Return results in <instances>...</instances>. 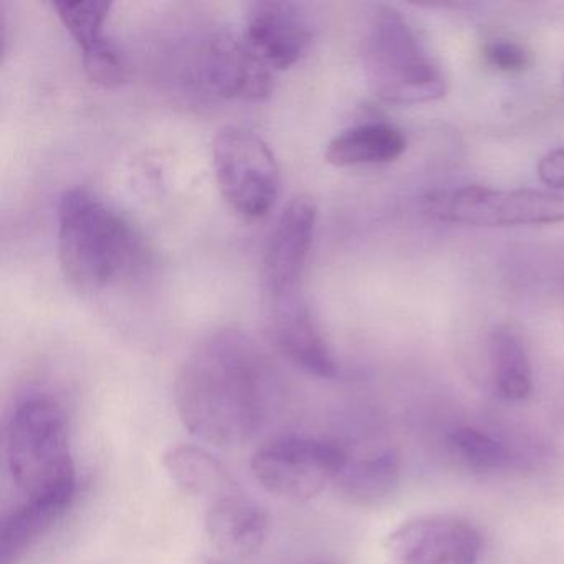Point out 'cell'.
<instances>
[{"label": "cell", "mask_w": 564, "mask_h": 564, "mask_svg": "<svg viewBox=\"0 0 564 564\" xmlns=\"http://www.w3.org/2000/svg\"><path fill=\"white\" fill-rule=\"evenodd\" d=\"M275 399V375L246 333L223 329L204 338L174 384L177 414L191 434L217 447H237L262 429Z\"/></svg>", "instance_id": "cell-1"}, {"label": "cell", "mask_w": 564, "mask_h": 564, "mask_svg": "<svg viewBox=\"0 0 564 564\" xmlns=\"http://www.w3.org/2000/svg\"><path fill=\"white\" fill-rule=\"evenodd\" d=\"M4 460L22 501L74 503L77 471L64 405L48 392H28L15 401L4 429Z\"/></svg>", "instance_id": "cell-2"}, {"label": "cell", "mask_w": 564, "mask_h": 564, "mask_svg": "<svg viewBox=\"0 0 564 564\" xmlns=\"http://www.w3.org/2000/svg\"><path fill=\"white\" fill-rule=\"evenodd\" d=\"M58 262L80 290L105 289L133 269L140 242L130 223L91 191L64 193L57 210Z\"/></svg>", "instance_id": "cell-3"}, {"label": "cell", "mask_w": 564, "mask_h": 564, "mask_svg": "<svg viewBox=\"0 0 564 564\" xmlns=\"http://www.w3.org/2000/svg\"><path fill=\"white\" fill-rule=\"evenodd\" d=\"M361 57L369 88L386 104L422 105L445 97L441 68L398 9L378 6L371 12Z\"/></svg>", "instance_id": "cell-4"}, {"label": "cell", "mask_w": 564, "mask_h": 564, "mask_svg": "<svg viewBox=\"0 0 564 564\" xmlns=\"http://www.w3.org/2000/svg\"><path fill=\"white\" fill-rule=\"evenodd\" d=\"M214 174L226 203L239 216L260 219L275 206L280 171L269 144L242 127H226L213 147Z\"/></svg>", "instance_id": "cell-5"}, {"label": "cell", "mask_w": 564, "mask_h": 564, "mask_svg": "<svg viewBox=\"0 0 564 564\" xmlns=\"http://www.w3.org/2000/svg\"><path fill=\"white\" fill-rule=\"evenodd\" d=\"M348 451L333 442L312 437H282L256 452L250 467L269 494L290 501L318 497L335 481Z\"/></svg>", "instance_id": "cell-6"}, {"label": "cell", "mask_w": 564, "mask_h": 564, "mask_svg": "<svg viewBox=\"0 0 564 564\" xmlns=\"http://www.w3.org/2000/svg\"><path fill=\"white\" fill-rule=\"evenodd\" d=\"M427 213L445 223L465 226H547L564 223V196L534 189L468 186L432 196Z\"/></svg>", "instance_id": "cell-7"}, {"label": "cell", "mask_w": 564, "mask_h": 564, "mask_svg": "<svg viewBox=\"0 0 564 564\" xmlns=\"http://www.w3.org/2000/svg\"><path fill=\"white\" fill-rule=\"evenodd\" d=\"M315 229L316 207L312 197H293L276 220L263 252L260 289L265 303L300 293Z\"/></svg>", "instance_id": "cell-8"}, {"label": "cell", "mask_w": 564, "mask_h": 564, "mask_svg": "<svg viewBox=\"0 0 564 564\" xmlns=\"http://www.w3.org/2000/svg\"><path fill=\"white\" fill-rule=\"evenodd\" d=\"M386 550L399 564H475L480 556L481 538L464 518L424 514L389 533Z\"/></svg>", "instance_id": "cell-9"}, {"label": "cell", "mask_w": 564, "mask_h": 564, "mask_svg": "<svg viewBox=\"0 0 564 564\" xmlns=\"http://www.w3.org/2000/svg\"><path fill=\"white\" fill-rule=\"evenodd\" d=\"M200 72L207 88L226 100L262 101L273 91L272 68L232 32H217L207 42Z\"/></svg>", "instance_id": "cell-10"}, {"label": "cell", "mask_w": 564, "mask_h": 564, "mask_svg": "<svg viewBox=\"0 0 564 564\" xmlns=\"http://www.w3.org/2000/svg\"><path fill=\"white\" fill-rule=\"evenodd\" d=\"M243 39L272 70H285L308 52L313 31L299 4L260 0L247 6Z\"/></svg>", "instance_id": "cell-11"}, {"label": "cell", "mask_w": 564, "mask_h": 564, "mask_svg": "<svg viewBox=\"0 0 564 564\" xmlns=\"http://www.w3.org/2000/svg\"><path fill=\"white\" fill-rule=\"evenodd\" d=\"M265 306L270 341L286 361L316 378H333L338 372L335 358L300 293Z\"/></svg>", "instance_id": "cell-12"}, {"label": "cell", "mask_w": 564, "mask_h": 564, "mask_svg": "<svg viewBox=\"0 0 564 564\" xmlns=\"http://www.w3.org/2000/svg\"><path fill=\"white\" fill-rule=\"evenodd\" d=\"M62 24L82 48L85 74L95 84L117 87L124 80L127 67L123 55L107 35V19L110 2L87 0V2H54Z\"/></svg>", "instance_id": "cell-13"}, {"label": "cell", "mask_w": 564, "mask_h": 564, "mask_svg": "<svg viewBox=\"0 0 564 564\" xmlns=\"http://www.w3.org/2000/svg\"><path fill=\"white\" fill-rule=\"evenodd\" d=\"M206 530L220 553L250 560L265 543L269 517L240 488L207 505Z\"/></svg>", "instance_id": "cell-14"}, {"label": "cell", "mask_w": 564, "mask_h": 564, "mask_svg": "<svg viewBox=\"0 0 564 564\" xmlns=\"http://www.w3.org/2000/svg\"><path fill=\"white\" fill-rule=\"evenodd\" d=\"M339 494L356 507H379L398 491L401 458L394 451L349 455L335 478Z\"/></svg>", "instance_id": "cell-15"}, {"label": "cell", "mask_w": 564, "mask_h": 564, "mask_svg": "<svg viewBox=\"0 0 564 564\" xmlns=\"http://www.w3.org/2000/svg\"><path fill=\"white\" fill-rule=\"evenodd\" d=\"M408 148L401 130L388 123H366L341 131L326 147L325 158L336 167L388 164Z\"/></svg>", "instance_id": "cell-16"}, {"label": "cell", "mask_w": 564, "mask_h": 564, "mask_svg": "<svg viewBox=\"0 0 564 564\" xmlns=\"http://www.w3.org/2000/svg\"><path fill=\"white\" fill-rule=\"evenodd\" d=\"M164 467L177 487L213 503L224 495L240 490L236 478L214 455L196 445H177L164 455Z\"/></svg>", "instance_id": "cell-17"}, {"label": "cell", "mask_w": 564, "mask_h": 564, "mask_svg": "<svg viewBox=\"0 0 564 564\" xmlns=\"http://www.w3.org/2000/svg\"><path fill=\"white\" fill-rule=\"evenodd\" d=\"M70 507V501L31 500L6 513L0 527V564H18Z\"/></svg>", "instance_id": "cell-18"}, {"label": "cell", "mask_w": 564, "mask_h": 564, "mask_svg": "<svg viewBox=\"0 0 564 564\" xmlns=\"http://www.w3.org/2000/svg\"><path fill=\"white\" fill-rule=\"evenodd\" d=\"M490 361L495 384L508 401H523L533 389L530 359L514 333L498 329L490 339Z\"/></svg>", "instance_id": "cell-19"}, {"label": "cell", "mask_w": 564, "mask_h": 564, "mask_svg": "<svg viewBox=\"0 0 564 564\" xmlns=\"http://www.w3.org/2000/svg\"><path fill=\"white\" fill-rule=\"evenodd\" d=\"M447 447L465 467L475 471L498 470L508 458L500 442L474 427L455 429L447 437Z\"/></svg>", "instance_id": "cell-20"}, {"label": "cell", "mask_w": 564, "mask_h": 564, "mask_svg": "<svg viewBox=\"0 0 564 564\" xmlns=\"http://www.w3.org/2000/svg\"><path fill=\"white\" fill-rule=\"evenodd\" d=\"M484 58L490 67L505 74L527 70L531 64L530 54L523 45L507 39H495L484 47Z\"/></svg>", "instance_id": "cell-21"}, {"label": "cell", "mask_w": 564, "mask_h": 564, "mask_svg": "<svg viewBox=\"0 0 564 564\" xmlns=\"http://www.w3.org/2000/svg\"><path fill=\"white\" fill-rule=\"evenodd\" d=\"M538 176L546 186L564 189V148H557L541 158Z\"/></svg>", "instance_id": "cell-22"}, {"label": "cell", "mask_w": 564, "mask_h": 564, "mask_svg": "<svg viewBox=\"0 0 564 564\" xmlns=\"http://www.w3.org/2000/svg\"><path fill=\"white\" fill-rule=\"evenodd\" d=\"M207 564H220V563H217V561H210V563H207Z\"/></svg>", "instance_id": "cell-23"}]
</instances>
